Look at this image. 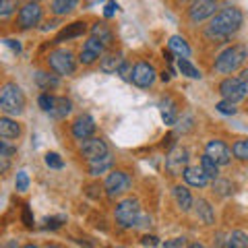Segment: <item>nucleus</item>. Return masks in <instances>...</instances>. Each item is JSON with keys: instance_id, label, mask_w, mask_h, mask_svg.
Wrapping results in <instances>:
<instances>
[{"instance_id": "44", "label": "nucleus", "mask_w": 248, "mask_h": 248, "mask_svg": "<svg viewBox=\"0 0 248 248\" xmlns=\"http://www.w3.org/2000/svg\"><path fill=\"white\" fill-rule=\"evenodd\" d=\"M141 244H143V246H157L159 240L155 238V236H145V238L141 240Z\"/></svg>"}, {"instance_id": "8", "label": "nucleus", "mask_w": 248, "mask_h": 248, "mask_svg": "<svg viewBox=\"0 0 248 248\" xmlns=\"http://www.w3.org/2000/svg\"><path fill=\"white\" fill-rule=\"evenodd\" d=\"M104 50H106V46L97 40V37H89L87 42L83 44V48L79 52V62L83 66H91V64H95V62L104 56Z\"/></svg>"}, {"instance_id": "13", "label": "nucleus", "mask_w": 248, "mask_h": 248, "mask_svg": "<svg viewBox=\"0 0 248 248\" xmlns=\"http://www.w3.org/2000/svg\"><path fill=\"white\" fill-rule=\"evenodd\" d=\"M205 153L215 161V164H219V166H228L230 159H232V149L223 141H219V139L209 141L205 145Z\"/></svg>"}, {"instance_id": "15", "label": "nucleus", "mask_w": 248, "mask_h": 248, "mask_svg": "<svg viewBox=\"0 0 248 248\" xmlns=\"http://www.w3.org/2000/svg\"><path fill=\"white\" fill-rule=\"evenodd\" d=\"M93 133H95V122H93L91 116L89 114L77 116V120L73 122V137L79 139V141H83V139L91 137Z\"/></svg>"}, {"instance_id": "7", "label": "nucleus", "mask_w": 248, "mask_h": 248, "mask_svg": "<svg viewBox=\"0 0 248 248\" xmlns=\"http://www.w3.org/2000/svg\"><path fill=\"white\" fill-rule=\"evenodd\" d=\"M128 188H130V176L124 170H114L106 178V192L110 199L124 195V192H128Z\"/></svg>"}, {"instance_id": "35", "label": "nucleus", "mask_w": 248, "mask_h": 248, "mask_svg": "<svg viewBox=\"0 0 248 248\" xmlns=\"http://www.w3.org/2000/svg\"><path fill=\"white\" fill-rule=\"evenodd\" d=\"M37 104H40V108L44 112H50L54 108V104H56V97L50 95V93H42V95L37 97Z\"/></svg>"}, {"instance_id": "32", "label": "nucleus", "mask_w": 248, "mask_h": 248, "mask_svg": "<svg viewBox=\"0 0 248 248\" xmlns=\"http://www.w3.org/2000/svg\"><path fill=\"white\" fill-rule=\"evenodd\" d=\"M232 153H234V157L248 161V139H238V141L232 145Z\"/></svg>"}, {"instance_id": "36", "label": "nucleus", "mask_w": 248, "mask_h": 248, "mask_svg": "<svg viewBox=\"0 0 248 248\" xmlns=\"http://www.w3.org/2000/svg\"><path fill=\"white\" fill-rule=\"evenodd\" d=\"M15 186H17V190H19V192H25V190L29 188V176H27V172H19V174H17Z\"/></svg>"}, {"instance_id": "19", "label": "nucleus", "mask_w": 248, "mask_h": 248, "mask_svg": "<svg viewBox=\"0 0 248 248\" xmlns=\"http://www.w3.org/2000/svg\"><path fill=\"white\" fill-rule=\"evenodd\" d=\"M122 54L120 52H110L106 54V56H102V62H99V71H102L104 75H112V73H118V68L122 66Z\"/></svg>"}, {"instance_id": "29", "label": "nucleus", "mask_w": 248, "mask_h": 248, "mask_svg": "<svg viewBox=\"0 0 248 248\" xmlns=\"http://www.w3.org/2000/svg\"><path fill=\"white\" fill-rule=\"evenodd\" d=\"M178 68H180V73L184 77H188V79H201V71H199L197 66L190 64L188 58H184V56L178 58Z\"/></svg>"}, {"instance_id": "24", "label": "nucleus", "mask_w": 248, "mask_h": 248, "mask_svg": "<svg viewBox=\"0 0 248 248\" xmlns=\"http://www.w3.org/2000/svg\"><path fill=\"white\" fill-rule=\"evenodd\" d=\"M174 199H176V205L182 209V211H190L192 209V203H195V201H192V197H190V192H188V188H186V186H174Z\"/></svg>"}, {"instance_id": "21", "label": "nucleus", "mask_w": 248, "mask_h": 248, "mask_svg": "<svg viewBox=\"0 0 248 248\" xmlns=\"http://www.w3.org/2000/svg\"><path fill=\"white\" fill-rule=\"evenodd\" d=\"M192 205H195V213H197L199 219L203 221V223H207V226H213V223H215V213H213V207L209 205L205 199H197Z\"/></svg>"}, {"instance_id": "42", "label": "nucleus", "mask_w": 248, "mask_h": 248, "mask_svg": "<svg viewBox=\"0 0 248 248\" xmlns=\"http://www.w3.org/2000/svg\"><path fill=\"white\" fill-rule=\"evenodd\" d=\"M168 248H176V246H186V238H174V240H166V244Z\"/></svg>"}, {"instance_id": "30", "label": "nucleus", "mask_w": 248, "mask_h": 248, "mask_svg": "<svg viewBox=\"0 0 248 248\" xmlns=\"http://www.w3.org/2000/svg\"><path fill=\"white\" fill-rule=\"evenodd\" d=\"M201 168H203L205 174H207L209 178H213V180H215V178H219V164H215V161L209 157L207 153L203 155V157H201Z\"/></svg>"}, {"instance_id": "11", "label": "nucleus", "mask_w": 248, "mask_h": 248, "mask_svg": "<svg viewBox=\"0 0 248 248\" xmlns=\"http://www.w3.org/2000/svg\"><path fill=\"white\" fill-rule=\"evenodd\" d=\"M215 11H217L215 0H195L188 9V17L192 23H201V21H207L209 17H213Z\"/></svg>"}, {"instance_id": "43", "label": "nucleus", "mask_w": 248, "mask_h": 248, "mask_svg": "<svg viewBox=\"0 0 248 248\" xmlns=\"http://www.w3.org/2000/svg\"><path fill=\"white\" fill-rule=\"evenodd\" d=\"M0 153H4V155H9V157H11V155L17 153V149H15L13 145H6L4 141H0Z\"/></svg>"}, {"instance_id": "28", "label": "nucleus", "mask_w": 248, "mask_h": 248, "mask_svg": "<svg viewBox=\"0 0 248 248\" xmlns=\"http://www.w3.org/2000/svg\"><path fill=\"white\" fill-rule=\"evenodd\" d=\"M170 50L176 52L178 56H184V58L190 56L188 44H186V40H184V37H180V35H172V37H170Z\"/></svg>"}, {"instance_id": "23", "label": "nucleus", "mask_w": 248, "mask_h": 248, "mask_svg": "<svg viewBox=\"0 0 248 248\" xmlns=\"http://www.w3.org/2000/svg\"><path fill=\"white\" fill-rule=\"evenodd\" d=\"M159 108H161V118H164L166 124H176V116H178V106L172 97H164L159 102Z\"/></svg>"}, {"instance_id": "9", "label": "nucleus", "mask_w": 248, "mask_h": 248, "mask_svg": "<svg viewBox=\"0 0 248 248\" xmlns=\"http://www.w3.org/2000/svg\"><path fill=\"white\" fill-rule=\"evenodd\" d=\"M155 68L153 64H149V62H137L135 68H133V75H130V81H133L137 87H141V89H149L151 85L155 83Z\"/></svg>"}, {"instance_id": "46", "label": "nucleus", "mask_w": 248, "mask_h": 248, "mask_svg": "<svg viewBox=\"0 0 248 248\" xmlns=\"http://www.w3.org/2000/svg\"><path fill=\"white\" fill-rule=\"evenodd\" d=\"M6 44H9V48H11V50H15V52H21V44H19L17 40H9Z\"/></svg>"}, {"instance_id": "10", "label": "nucleus", "mask_w": 248, "mask_h": 248, "mask_svg": "<svg viewBox=\"0 0 248 248\" xmlns=\"http://www.w3.org/2000/svg\"><path fill=\"white\" fill-rule=\"evenodd\" d=\"M40 21H42V6L37 2L31 0V2H27L25 6H21V11L17 15V25L21 29H31Z\"/></svg>"}, {"instance_id": "3", "label": "nucleus", "mask_w": 248, "mask_h": 248, "mask_svg": "<svg viewBox=\"0 0 248 248\" xmlns=\"http://www.w3.org/2000/svg\"><path fill=\"white\" fill-rule=\"evenodd\" d=\"M246 58H248V50L244 46H232V48L219 54V58L215 62V71L221 75H230V73L238 71V68L244 64Z\"/></svg>"}, {"instance_id": "20", "label": "nucleus", "mask_w": 248, "mask_h": 248, "mask_svg": "<svg viewBox=\"0 0 248 248\" xmlns=\"http://www.w3.org/2000/svg\"><path fill=\"white\" fill-rule=\"evenodd\" d=\"M87 164H89V174L91 176H99V174H106L108 170L112 168L114 157H112L110 153H104V155H99V157L89 159Z\"/></svg>"}, {"instance_id": "38", "label": "nucleus", "mask_w": 248, "mask_h": 248, "mask_svg": "<svg viewBox=\"0 0 248 248\" xmlns=\"http://www.w3.org/2000/svg\"><path fill=\"white\" fill-rule=\"evenodd\" d=\"M215 108H217V112H221V114H236V108H234V104L228 102V99H226V102H219V104H217Z\"/></svg>"}, {"instance_id": "14", "label": "nucleus", "mask_w": 248, "mask_h": 248, "mask_svg": "<svg viewBox=\"0 0 248 248\" xmlns=\"http://www.w3.org/2000/svg\"><path fill=\"white\" fill-rule=\"evenodd\" d=\"M186 161H188V151L182 149V147H176V149L166 157V170H168V174H172V176L184 174Z\"/></svg>"}, {"instance_id": "45", "label": "nucleus", "mask_w": 248, "mask_h": 248, "mask_svg": "<svg viewBox=\"0 0 248 248\" xmlns=\"http://www.w3.org/2000/svg\"><path fill=\"white\" fill-rule=\"evenodd\" d=\"M116 11H118V4H116V2H108L104 15H106V17H112V15H114Z\"/></svg>"}, {"instance_id": "31", "label": "nucleus", "mask_w": 248, "mask_h": 248, "mask_svg": "<svg viewBox=\"0 0 248 248\" xmlns=\"http://www.w3.org/2000/svg\"><path fill=\"white\" fill-rule=\"evenodd\" d=\"M228 246L232 248H248V234H244V232H232L230 238H228Z\"/></svg>"}, {"instance_id": "6", "label": "nucleus", "mask_w": 248, "mask_h": 248, "mask_svg": "<svg viewBox=\"0 0 248 248\" xmlns=\"http://www.w3.org/2000/svg\"><path fill=\"white\" fill-rule=\"evenodd\" d=\"M246 91H248V87H246V83L240 79V77H228V79H223L219 83L221 97L228 99V102H232V104H236V102H240V99H244Z\"/></svg>"}, {"instance_id": "26", "label": "nucleus", "mask_w": 248, "mask_h": 248, "mask_svg": "<svg viewBox=\"0 0 248 248\" xmlns=\"http://www.w3.org/2000/svg\"><path fill=\"white\" fill-rule=\"evenodd\" d=\"M73 110V102L71 99H66V97H56V104H54V108L48 112L50 116H54V118H66L68 114H71Z\"/></svg>"}, {"instance_id": "37", "label": "nucleus", "mask_w": 248, "mask_h": 248, "mask_svg": "<svg viewBox=\"0 0 248 248\" xmlns=\"http://www.w3.org/2000/svg\"><path fill=\"white\" fill-rule=\"evenodd\" d=\"M21 221H23V226H25L27 230L33 228V215H31V209L27 205L23 207V211H21Z\"/></svg>"}, {"instance_id": "1", "label": "nucleus", "mask_w": 248, "mask_h": 248, "mask_svg": "<svg viewBox=\"0 0 248 248\" xmlns=\"http://www.w3.org/2000/svg\"><path fill=\"white\" fill-rule=\"evenodd\" d=\"M240 27H242V13L234 6H230V9H223L215 15V19L209 23L207 33L215 40H228Z\"/></svg>"}, {"instance_id": "2", "label": "nucleus", "mask_w": 248, "mask_h": 248, "mask_svg": "<svg viewBox=\"0 0 248 248\" xmlns=\"http://www.w3.org/2000/svg\"><path fill=\"white\" fill-rule=\"evenodd\" d=\"M0 110L6 116H21L25 112V95H23L19 85L6 83L0 89Z\"/></svg>"}, {"instance_id": "34", "label": "nucleus", "mask_w": 248, "mask_h": 248, "mask_svg": "<svg viewBox=\"0 0 248 248\" xmlns=\"http://www.w3.org/2000/svg\"><path fill=\"white\" fill-rule=\"evenodd\" d=\"M46 166L52 170H62L64 168V159L58 153H46Z\"/></svg>"}, {"instance_id": "22", "label": "nucleus", "mask_w": 248, "mask_h": 248, "mask_svg": "<svg viewBox=\"0 0 248 248\" xmlns=\"http://www.w3.org/2000/svg\"><path fill=\"white\" fill-rule=\"evenodd\" d=\"M91 35H93V37H97V40L102 42L106 48L114 44V33H112V29L108 27V23H104V21H97L95 25L91 27Z\"/></svg>"}, {"instance_id": "4", "label": "nucleus", "mask_w": 248, "mask_h": 248, "mask_svg": "<svg viewBox=\"0 0 248 248\" xmlns=\"http://www.w3.org/2000/svg\"><path fill=\"white\" fill-rule=\"evenodd\" d=\"M114 217L120 228H135V226H139V221H141V205H139V201L133 197L124 199L116 205Z\"/></svg>"}, {"instance_id": "5", "label": "nucleus", "mask_w": 248, "mask_h": 248, "mask_svg": "<svg viewBox=\"0 0 248 248\" xmlns=\"http://www.w3.org/2000/svg\"><path fill=\"white\" fill-rule=\"evenodd\" d=\"M48 66L52 68L56 75L62 77H71L77 71V60H75V54L66 48H58L48 54Z\"/></svg>"}, {"instance_id": "41", "label": "nucleus", "mask_w": 248, "mask_h": 248, "mask_svg": "<svg viewBox=\"0 0 248 248\" xmlns=\"http://www.w3.org/2000/svg\"><path fill=\"white\" fill-rule=\"evenodd\" d=\"M11 168V161H9V155L0 153V174H6Z\"/></svg>"}, {"instance_id": "40", "label": "nucleus", "mask_w": 248, "mask_h": 248, "mask_svg": "<svg viewBox=\"0 0 248 248\" xmlns=\"http://www.w3.org/2000/svg\"><path fill=\"white\" fill-rule=\"evenodd\" d=\"M87 195L91 197V199H99V197H102V186H99V184H89L87 186Z\"/></svg>"}, {"instance_id": "33", "label": "nucleus", "mask_w": 248, "mask_h": 248, "mask_svg": "<svg viewBox=\"0 0 248 248\" xmlns=\"http://www.w3.org/2000/svg\"><path fill=\"white\" fill-rule=\"evenodd\" d=\"M19 0H0V17H9L17 11Z\"/></svg>"}, {"instance_id": "39", "label": "nucleus", "mask_w": 248, "mask_h": 248, "mask_svg": "<svg viewBox=\"0 0 248 248\" xmlns=\"http://www.w3.org/2000/svg\"><path fill=\"white\" fill-rule=\"evenodd\" d=\"M64 221H66V217H52V219L46 221V228H48V230H58Z\"/></svg>"}, {"instance_id": "16", "label": "nucleus", "mask_w": 248, "mask_h": 248, "mask_svg": "<svg viewBox=\"0 0 248 248\" xmlns=\"http://www.w3.org/2000/svg\"><path fill=\"white\" fill-rule=\"evenodd\" d=\"M87 31V23L85 21H75L71 25H66L64 29H60V33L54 37V44H62V42H71L75 37H81Z\"/></svg>"}, {"instance_id": "12", "label": "nucleus", "mask_w": 248, "mask_h": 248, "mask_svg": "<svg viewBox=\"0 0 248 248\" xmlns=\"http://www.w3.org/2000/svg\"><path fill=\"white\" fill-rule=\"evenodd\" d=\"M108 153V145L104 139H99V137H87V139H83L81 141V147H79V155L85 159H93V157H99V155H104Z\"/></svg>"}, {"instance_id": "18", "label": "nucleus", "mask_w": 248, "mask_h": 248, "mask_svg": "<svg viewBox=\"0 0 248 248\" xmlns=\"http://www.w3.org/2000/svg\"><path fill=\"white\" fill-rule=\"evenodd\" d=\"M184 180L188 182L190 186H195V188H205L211 178L205 174V170L201 166H195V168H186L184 170Z\"/></svg>"}, {"instance_id": "25", "label": "nucleus", "mask_w": 248, "mask_h": 248, "mask_svg": "<svg viewBox=\"0 0 248 248\" xmlns=\"http://www.w3.org/2000/svg\"><path fill=\"white\" fill-rule=\"evenodd\" d=\"M77 4H79V0H52L50 11L56 17H64V15H71L77 9Z\"/></svg>"}, {"instance_id": "27", "label": "nucleus", "mask_w": 248, "mask_h": 248, "mask_svg": "<svg viewBox=\"0 0 248 248\" xmlns=\"http://www.w3.org/2000/svg\"><path fill=\"white\" fill-rule=\"evenodd\" d=\"M35 83L40 85L44 91H50V89H54V87H58V85H60L56 75H50V73H46V71H37L35 73Z\"/></svg>"}, {"instance_id": "47", "label": "nucleus", "mask_w": 248, "mask_h": 248, "mask_svg": "<svg viewBox=\"0 0 248 248\" xmlns=\"http://www.w3.org/2000/svg\"><path fill=\"white\" fill-rule=\"evenodd\" d=\"M240 79H242V81L246 83V87H248V68H246V71H242V75H240Z\"/></svg>"}, {"instance_id": "17", "label": "nucleus", "mask_w": 248, "mask_h": 248, "mask_svg": "<svg viewBox=\"0 0 248 248\" xmlns=\"http://www.w3.org/2000/svg\"><path fill=\"white\" fill-rule=\"evenodd\" d=\"M23 133L21 124L13 118V116H2L0 118V139H19Z\"/></svg>"}, {"instance_id": "49", "label": "nucleus", "mask_w": 248, "mask_h": 248, "mask_svg": "<svg viewBox=\"0 0 248 248\" xmlns=\"http://www.w3.org/2000/svg\"><path fill=\"white\" fill-rule=\"evenodd\" d=\"M33 2H37V0H33Z\"/></svg>"}, {"instance_id": "48", "label": "nucleus", "mask_w": 248, "mask_h": 248, "mask_svg": "<svg viewBox=\"0 0 248 248\" xmlns=\"http://www.w3.org/2000/svg\"><path fill=\"white\" fill-rule=\"evenodd\" d=\"M161 81H170V75L168 73H161Z\"/></svg>"}]
</instances>
